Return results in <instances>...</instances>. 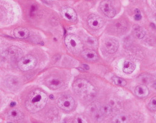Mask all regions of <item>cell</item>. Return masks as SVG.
Here are the masks:
<instances>
[{
    "mask_svg": "<svg viewBox=\"0 0 156 123\" xmlns=\"http://www.w3.org/2000/svg\"><path fill=\"white\" fill-rule=\"evenodd\" d=\"M94 118L97 120V121H102L103 119V114L101 112H98L96 111L94 114Z\"/></svg>",
    "mask_w": 156,
    "mask_h": 123,
    "instance_id": "603a6c76",
    "label": "cell"
},
{
    "mask_svg": "<svg viewBox=\"0 0 156 123\" xmlns=\"http://www.w3.org/2000/svg\"><path fill=\"white\" fill-rule=\"evenodd\" d=\"M65 43L67 49L74 54L79 53L83 47V44L79 37L76 35L70 34L65 38Z\"/></svg>",
    "mask_w": 156,
    "mask_h": 123,
    "instance_id": "7a4b0ae2",
    "label": "cell"
},
{
    "mask_svg": "<svg viewBox=\"0 0 156 123\" xmlns=\"http://www.w3.org/2000/svg\"><path fill=\"white\" fill-rule=\"evenodd\" d=\"M9 118L14 121H18L20 117L21 116V114H20L19 111L16 110H12L10 111L8 114Z\"/></svg>",
    "mask_w": 156,
    "mask_h": 123,
    "instance_id": "d6986e66",
    "label": "cell"
},
{
    "mask_svg": "<svg viewBox=\"0 0 156 123\" xmlns=\"http://www.w3.org/2000/svg\"><path fill=\"white\" fill-rule=\"evenodd\" d=\"M16 103L15 102H12L11 103L10 106L11 107H13L14 106L16 105Z\"/></svg>",
    "mask_w": 156,
    "mask_h": 123,
    "instance_id": "4316f807",
    "label": "cell"
},
{
    "mask_svg": "<svg viewBox=\"0 0 156 123\" xmlns=\"http://www.w3.org/2000/svg\"><path fill=\"white\" fill-rule=\"evenodd\" d=\"M148 108L151 111H155L156 110V97H153L148 104Z\"/></svg>",
    "mask_w": 156,
    "mask_h": 123,
    "instance_id": "7402d4cb",
    "label": "cell"
},
{
    "mask_svg": "<svg viewBox=\"0 0 156 123\" xmlns=\"http://www.w3.org/2000/svg\"><path fill=\"white\" fill-rule=\"evenodd\" d=\"M35 9H36V8H35V7L34 6H32L31 9V12L32 13L34 11Z\"/></svg>",
    "mask_w": 156,
    "mask_h": 123,
    "instance_id": "484cf974",
    "label": "cell"
},
{
    "mask_svg": "<svg viewBox=\"0 0 156 123\" xmlns=\"http://www.w3.org/2000/svg\"><path fill=\"white\" fill-rule=\"evenodd\" d=\"M37 60L36 58L31 56H25L19 60L18 66L22 71H27L32 70L36 66Z\"/></svg>",
    "mask_w": 156,
    "mask_h": 123,
    "instance_id": "3957f363",
    "label": "cell"
},
{
    "mask_svg": "<svg viewBox=\"0 0 156 123\" xmlns=\"http://www.w3.org/2000/svg\"><path fill=\"white\" fill-rule=\"evenodd\" d=\"M57 104L61 109L66 111H70L73 109L75 106V101L70 96H63L59 99Z\"/></svg>",
    "mask_w": 156,
    "mask_h": 123,
    "instance_id": "277c9868",
    "label": "cell"
},
{
    "mask_svg": "<svg viewBox=\"0 0 156 123\" xmlns=\"http://www.w3.org/2000/svg\"><path fill=\"white\" fill-rule=\"evenodd\" d=\"M100 6L101 10L108 17L112 18L116 15V10L110 1H102Z\"/></svg>",
    "mask_w": 156,
    "mask_h": 123,
    "instance_id": "52a82bcc",
    "label": "cell"
},
{
    "mask_svg": "<svg viewBox=\"0 0 156 123\" xmlns=\"http://www.w3.org/2000/svg\"><path fill=\"white\" fill-rule=\"evenodd\" d=\"M112 107L110 105H103L100 108V112L103 114V115H109V114L112 113Z\"/></svg>",
    "mask_w": 156,
    "mask_h": 123,
    "instance_id": "ffe728a7",
    "label": "cell"
},
{
    "mask_svg": "<svg viewBox=\"0 0 156 123\" xmlns=\"http://www.w3.org/2000/svg\"><path fill=\"white\" fill-rule=\"evenodd\" d=\"M112 121L116 123H126L128 121L127 117L124 114H120L114 117Z\"/></svg>",
    "mask_w": 156,
    "mask_h": 123,
    "instance_id": "e0dca14e",
    "label": "cell"
},
{
    "mask_svg": "<svg viewBox=\"0 0 156 123\" xmlns=\"http://www.w3.org/2000/svg\"><path fill=\"white\" fill-rule=\"evenodd\" d=\"M81 56L85 60L90 62H94L98 60V54L95 51L87 49L83 51L81 53Z\"/></svg>",
    "mask_w": 156,
    "mask_h": 123,
    "instance_id": "9c48e42d",
    "label": "cell"
},
{
    "mask_svg": "<svg viewBox=\"0 0 156 123\" xmlns=\"http://www.w3.org/2000/svg\"><path fill=\"white\" fill-rule=\"evenodd\" d=\"M136 67V65L129 61L125 62L123 67V71L127 74H131L134 71Z\"/></svg>",
    "mask_w": 156,
    "mask_h": 123,
    "instance_id": "2e32d148",
    "label": "cell"
},
{
    "mask_svg": "<svg viewBox=\"0 0 156 123\" xmlns=\"http://www.w3.org/2000/svg\"><path fill=\"white\" fill-rule=\"evenodd\" d=\"M78 122L80 123H82V120H81L80 118H78Z\"/></svg>",
    "mask_w": 156,
    "mask_h": 123,
    "instance_id": "f1b7e54d",
    "label": "cell"
},
{
    "mask_svg": "<svg viewBox=\"0 0 156 123\" xmlns=\"http://www.w3.org/2000/svg\"><path fill=\"white\" fill-rule=\"evenodd\" d=\"M133 32L135 37L138 39H142L144 37L146 32L142 27L135 25L133 27Z\"/></svg>",
    "mask_w": 156,
    "mask_h": 123,
    "instance_id": "5bb4252c",
    "label": "cell"
},
{
    "mask_svg": "<svg viewBox=\"0 0 156 123\" xmlns=\"http://www.w3.org/2000/svg\"><path fill=\"white\" fill-rule=\"evenodd\" d=\"M48 97L45 93L39 90H34L29 96L26 101L27 108L31 112H37L45 106Z\"/></svg>",
    "mask_w": 156,
    "mask_h": 123,
    "instance_id": "6da1fadb",
    "label": "cell"
},
{
    "mask_svg": "<svg viewBox=\"0 0 156 123\" xmlns=\"http://www.w3.org/2000/svg\"><path fill=\"white\" fill-rule=\"evenodd\" d=\"M84 67H85V69H86L87 70H88V69H89V67H88V66H87V65L86 64H84Z\"/></svg>",
    "mask_w": 156,
    "mask_h": 123,
    "instance_id": "83f0119b",
    "label": "cell"
},
{
    "mask_svg": "<svg viewBox=\"0 0 156 123\" xmlns=\"http://www.w3.org/2000/svg\"><path fill=\"white\" fill-rule=\"evenodd\" d=\"M115 26L116 29L119 30L124 31L127 27V24L126 21L119 20L116 23Z\"/></svg>",
    "mask_w": 156,
    "mask_h": 123,
    "instance_id": "44dd1931",
    "label": "cell"
},
{
    "mask_svg": "<svg viewBox=\"0 0 156 123\" xmlns=\"http://www.w3.org/2000/svg\"><path fill=\"white\" fill-rule=\"evenodd\" d=\"M90 85V83L85 79H78L73 84V89L76 94H82L87 91Z\"/></svg>",
    "mask_w": 156,
    "mask_h": 123,
    "instance_id": "5b68a950",
    "label": "cell"
},
{
    "mask_svg": "<svg viewBox=\"0 0 156 123\" xmlns=\"http://www.w3.org/2000/svg\"><path fill=\"white\" fill-rule=\"evenodd\" d=\"M47 85L53 89H57L61 87L62 85V81L57 78H53L48 81Z\"/></svg>",
    "mask_w": 156,
    "mask_h": 123,
    "instance_id": "9a60e30c",
    "label": "cell"
},
{
    "mask_svg": "<svg viewBox=\"0 0 156 123\" xmlns=\"http://www.w3.org/2000/svg\"><path fill=\"white\" fill-rule=\"evenodd\" d=\"M62 12L65 18L71 21H75L77 19V15L73 8H66L62 9Z\"/></svg>",
    "mask_w": 156,
    "mask_h": 123,
    "instance_id": "4fadbf2b",
    "label": "cell"
},
{
    "mask_svg": "<svg viewBox=\"0 0 156 123\" xmlns=\"http://www.w3.org/2000/svg\"><path fill=\"white\" fill-rule=\"evenodd\" d=\"M140 78H141V81L143 83H147L150 81V79L148 78L147 76H144L140 77Z\"/></svg>",
    "mask_w": 156,
    "mask_h": 123,
    "instance_id": "d4e9b609",
    "label": "cell"
},
{
    "mask_svg": "<svg viewBox=\"0 0 156 123\" xmlns=\"http://www.w3.org/2000/svg\"><path fill=\"white\" fill-rule=\"evenodd\" d=\"M8 53L12 59L20 60L23 56V52L20 48L15 46L10 47L8 49Z\"/></svg>",
    "mask_w": 156,
    "mask_h": 123,
    "instance_id": "30bf717a",
    "label": "cell"
},
{
    "mask_svg": "<svg viewBox=\"0 0 156 123\" xmlns=\"http://www.w3.org/2000/svg\"><path fill=\"white\" fill-rule=\"evenodd\" d=\"M50 98L51 99H54V96H53V95H50Z\"/></svg>",
    "mask_w": 156,
    "mask_h": 123,
    "instance_id": "f546056e",
    "label": "cell"
},
{
    "mask_svg": "<svg viewBox=\"0 0 156 123\" xmlns=\"http://www.w3.org/2000/svg\"><path fill=\"white\" fill-rule=\"evenodd\" d=\"M142 16L140 11L138 9L135 10V15L134 18L136 20H140L141 19Z\"/></svg>",
    "mask_w": 156,
    "mask_h": 123,
    "instance_id": "cb8c5ba5",
    "label": "cell"
},
{
    "mask_svg": "<svg viewBox=\"0 0 156 123\" xmlns=\"http://www.w3.org/2000/svg\"><path fill=\"white\" fill-rule=\"evenodd\" d=\"M112 80L114 83L116 85L121 86H125L127 84V82L124 79L117 76H114L112 77Z\"/></svg>",
    "mask_w": 156,
    "mask_h": 123,
    "instance_id": "ac0fdd59",
    "label": "cell"
},
{
    "mask_svg": "<svg viewBox=\"0 0 156 123\" xmlns=\"http://www.w3.org/2000/svg\"><path fill=\"white\" fill-rule=\"evenodd\" d=\"M119 46V42L114 38H108L104 42V49L108 53L112 54L116 52Z\"/></svg>",
    "mask_w": 156,
    "mask_h": 123,
    "instance_id": "8992f818",
    "label": "cell"
},
{
    "mask_svg": "<svg viewBox=\"0 0 156 123\" xmlns=\"http://www.w3.org/2000/svg\"><path fill=\"white\" fill-rule=\"evenodd\" d=\"M135 93L138 97L140 98L147 96L149 94V90L147 86L144 84L140 85L136 88Z\"/></svg>",
    "mask_w": 156,
    "mask_h": 123,
    "instance_id": "8fae6325",
    "label": "cell"
},
{
    "mask_svg": "<svg viewBox=\"0 0 156 123\" xmlns=\"http://www.w3.org/2000/svg\"><path fill=\"white\" fill-rule=\"evenodd\" d=\"M14 36L16 38L20 39H24L29 37V30L23 27H19L14 30Z\"/></svg>",
    "mask_w": 156,
    "mask_h": 123,
    "instance_id": "7c38bea8",
    "label": "cell"
},
{
    "mask_svg": "<svg viewBox=\"0 0 156 123\" xmlns=\"http://www.w3.org/2000/svg\"><path fill=\"white\" fill-rule=\"evenodd\" d=\"M87 22L90 27L95 30L101 29L104 24L103 19L100 16L95 14L90 15L88 18Z\"/></svg>",
    "mask_w": 156,
    "mask_h": 123,
    "instance_id": "ba28073f",
    "label": "cell"
}]
</instances>
